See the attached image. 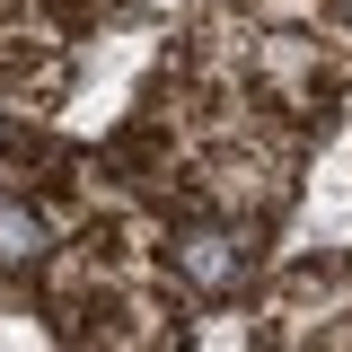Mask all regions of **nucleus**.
<instances>
[{
  "label": "nucleus",
  "instance_id": "nucleus-1",
  "mask_svg": "<svg viewBox=\"0 0 352 352\" xmlns=\"http://www.w3.org/2000/svg\"><path fill=\"white\" fill-rule=\"evenodd\" d=\"M185 264H194L203 291H229V282H238V256H229L220 238H185Z\"/></svg>",
  "mask_w": 352,
  "mask_h": 352
},
{
  "label": "nucleus",
  "instance_id": "nucleus-2",
  "mask_svg": "<svg viewBox=\"0 0 352 352\" xmlns=\"http://www.w3.org/2000/svg\"><path fill=\"white\" fill-rule=\"evenodd\" d=\"M36 247H44V220H36V212H0V256H9V264H27Z\"/></svg>",
  "mask_w": 352,
  "mask_h": 352
},
{
  "label": "nucleus",
  "instance_id": "nucleus-3",
  "mask_svg": "<svg viewBox=\"0 0 352 352\" xmlns=\"http://www.w3.org/2000/svg\"><path fill=\"white\" fill-rule=\"evenodd\" d=\"M344 9H352V0H344Z\"/></svg>",
  "mask_w": 352,
  "mask_h": 352
}]
</instances>
